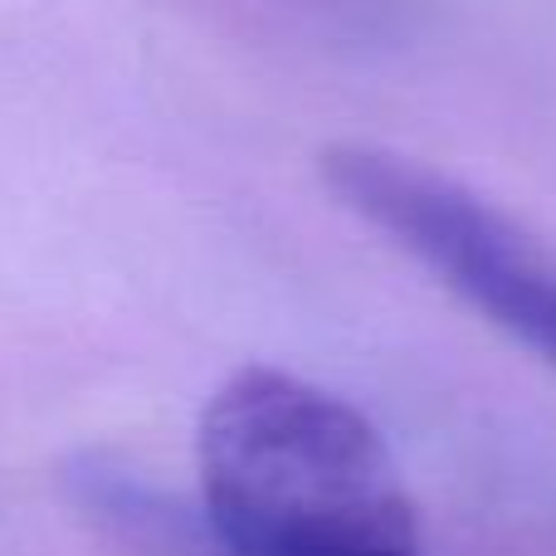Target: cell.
<instances>
[{"label": "cell", "mask_w": 556, "mask_h": 556, "mask_svg": "<svg viewBox=\"0 0 556 556\" xmlns=\"http://www.w3.org/2000/svg\"><path fill=\"white\" fill-rule=\"evenodd\" d=\"M323 181L346 211L556 371V250L547 240L469 186L386 147H332Z\"/></svg>", "instance_id": "obj_2"}, {"label": "cell", "mask_w": 556, "mask_h": 556, "mask_svg": "<svg viewBox=\"0 0 556 556\" xmlns=\"http://www.w3.org/2000/svg\"><path fill=\"white\" fill-rule=\"evenodd\" d=\"M195 464L220 556H425L376 425L293 371H235L201 415Z\"/></svg>", "instance_id": "obj_1"}]
</instances>
